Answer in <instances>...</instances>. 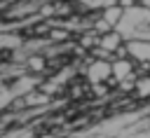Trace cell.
<instances>
[{
    "instance_id": "cell-1",
    "label": "cell",
    "mask_w": 150,
    "mask_h": 138,
    "mask_svg": "<svg viewBox=\"0 0 150 138\" xmlns=\"http://www.w3.org/2000/svg\"><path fill=\"white\" fill-rule=\"evenodd\" d=\"M84 80H87L89 87L112 82V65H110V61H105V58H91L84 65Z\"/></svg>"
},
{
    "instance_id": "cell-2",
    "label": "cell",
    "mask_w": 150,
    "mask_h": 138,
    "mask_svg": "<svg viewBox=\"0 0 150 138\" xmlns=\"http://www.w3.org/2000/svg\"><path fill=\"white\" fill-rule=\"evenodd\" d=\"M127 58L141 65H150V40H127Z\"/></svg>"
},
{
    "instance_id": "cell-3",
    "label": "cell",
    "mask_w": 150,
    "mask_h": 138,
    "mask_svg": "<svg viewBox=\"0 0 150 138\" xmlns=\"http://www.w3.org/2000/svg\"><path fill=\"white\" fill-rule=\"evenodd\" d=\"M110 65H112V82L115 84L127 82V80L138 75V68H136V63L131 58H112Z\"/></svg>"
},
{
    "instance_id": "cell-4",
    "label": "cell",
    "mask_w": 150,
    "mask_h": 138,
    "mask_svg": "<svg viewBox=\"0 0 150 138\" xmlns=\"http://www.w3.org/2000/svg\"><path fill=\"white\" fill-rule=\"evenodd\" d=\"M112 30H117L120 28V23H122V19H124V5H115V2H110L101 14H98Z\"/></svg>"
},
{
    "instance_id": "cell-5",
    "label": "cell",
    "mask_w": 150,
    "mask_h": 138,
    "mask_svg": "<svg viewBox=\"0 0 150 138\" xmlns=\"http://www.w3.org/2000/svg\"><path fill=\"white\" fill-rule=\"evenodd\" d=\"M26 68H28L30 73H45V70L49 68L47 54H30V56L26 58Z\"/></svg>"
},
{
    "instance_id": "cell-6",
    "label": "cell",
    "mask_w": 150,
    "mask_h": 138,
    "mask_svg": "<svg viewBox=\"0 0 150 138\" xmlns=\"http://www.w3.org/2000/svg\"><path fill=\"white\" fill-rule=\"evenodd\" d=\"M134 94L138 98H150V75H138L136 87H134Z\"/></svg>"
}]
</instances>
